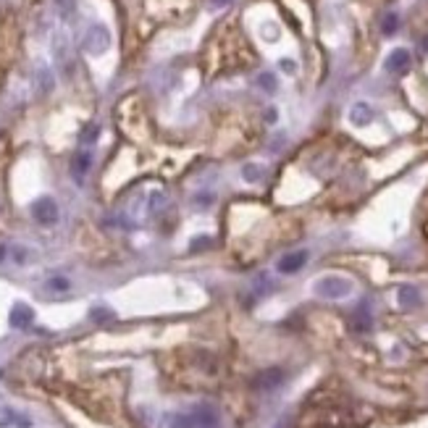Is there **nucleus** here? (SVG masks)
<instances>
[{
	"label": "nucleus",
	"mask_w": 428,
	"mask_h": 428,
	"mask_svg": "<svg viewBox=\"0 0 428 428\" xmlns=\"http://www.w3.org/2000/svg\"><path fill=\"white\" fill-rule=\"evenodd\" d=\"M85 50L92 55H100L106 53L108 48H110V34H108L106 27H100V24H95V27H90L85 34Z\"/></svg>",
	"instance_id": "obj_4"
},
{
	"label": "nucleus",
	"mask_w": 428,
	"mask_h": 428,
	"mask_svg": "<svg viewBox=\"0 0 428 428\" xmlns=\"http://www.w3.org/2000/svg\"><path fill=\"white\" fill-rule=\"evenodd\" d=\"M211 6L213 8H226V6H231V0H211Z\"/></svg>",
	"instance_id": "obj_20"
},
{
	"label": "nucleus",
	"mask_w": 428,
	"mask_h": 428,
	"mask_svg": "<svg viewBox=\"0 0 428 428\" xmlns=\"http://www.w3.org/2000/svg\"><path fill=\"white\" fill-rule=\"evenodd\" d=\"M281 381H284V373H281L278 368H271V371H263V373L257 376L252 384H255V389H260V392H271V389L281 386Z\"/></svg>",
	"instance_id": "obj_7"
},
{
	"label": "nucleus",
	"mask_w": 428,
	"mask_h": 428,
	"mask_svg": "<svg viewBox=\"0 0 428 428\" xmlns=\"http://www.w3.org/2000/svg\"><path fill=\"white\" fill-rule=\"evenodd\" d=\"M263 176V169H257V166H245V179H250V182H257Z\"/></svg>",
	"instance_id": "obj_16"
},
{
	"label": "nucleus",
	"mask_w": 428,
	"mask_h": 428,
	"mask_svg": "<svg viewBox=\"0 0 428 428\" xmlns=\"http://www.w3.org/2000/svg\"><path fill=\"white\" fill-rule=\"evenodd\" d=\"M90 166H92V155L90 152H79L71 163V173H74L76 179H85V173L90 171Z\"/></svg>",
	"instance_id": "obj_9"
},
{
	"label": "nucleus",
	"mask_w": 428,
	"mask_h": 428,
	"mask_svg": "<svg viewBox=\"0 0 428 428\" xmlns=\"http://www.w3.org/2000/svg\"><path fill=\"white\" fill-rule=\"evenodd\" d=\"M29 257L27 250L22 247H11V245H0V260H13V263H24Z\"/></svg>",
	"instance_id": "obj_10"
},
{
	"label": "nucleus",
	"mask_w": 428,
	"mask_h": 428,
	"mask_svg": "<svg viewBox=\"0 0 428 428\" xmlns=\"http://www.w3.org/2000/svg\"><path fill=\"white\" fill-rule=\"evenodd\" d=\"M97 134H100V129H97V127H90V129H87V131H85V145H92Z\"/></svg>",
	"instance_id": "obj_18"
},
{
	"label": "nucleus",
	"mask_w": 428,
	"mask_h": 428,
	"mask_svg": "<svg viewBox=\"0 0 428 428\" xmlns=\"http://www.w3.org/2000/svg\"><path fill=\"white\" fill-rule=\"evenodd\" d=\"M257 87H263L266 92H273V90H276V79H273V74H260V76H257Z\"/></svg>",
	"instance_id": "obj_15"
},
{
	"label": "nucleus",
	"mask_w": 428,
	"mask_h": 428,
	"mask_svg": "<svg viewBox=\"0 0 428 428\" xmlns=\"http://www.w3.org/2000/svg\"><path fill=\"white\" fill-rule=\"evenodd\" d=\"M418 302H420V294H418L413 287H402V290H399V305L413 308V305H418Z\"/></svg>",
	"instance_id": "obj_12"
},
{
	"label": "nucleus",
	"mask_w": 428,
	"mask_h": 428,
	"mask_svg": "<svg viewBox=\"0 0 428 428\" xmlns=\"http://www.w3.org/2000/svg\"><path fill=\"white\" fill-rule=\"evenodd\" d=\"M266 121H268V124H276V108H268Z\"/></svg>",
	"instance_id": "obj_21"
},
{
	"label": "nucleus",
	"mask_w": 428,
	"mask_h": 428,
	"mask_svg": "<svg viewBox=\"0 0 428 428\" xmlns=\"http://www.w3.org/2000/svg\"><path fill=\"white\" fill-rule=\"evenodd\" d=\"M410 64H413L410 50L397 48V50H392V55L386 58V71H392V74H405L407 69H410Z\"/></svg>",
	"instance_id": "obj_5"
},
{
	"label": "nucleus",
	"mask_w": 428,
	"mask_h": 428,
	"mask_svg": "<svg viewBox=\"0 0 428 428\" xmlns=\"http://www.w3.org/2000/svg\"><path fill=\"white\" fill-rule=\"evenodd\" d=\"M308 263V252L305 250H294L278 260V273H297L302 266Z\"/></svg>",
	"instance_id": "obj_6"
},
{
	"label": "nucleus",
	"mask_w": 428,
	"mask_h": 428,
	"mask_svg": "<svg viewBox=\"0 0 428 428\" xmlns=\"http://www.w3.org/2000/svg\"><path fill=\"white\" fill-rule=\"evenodd\" d=\"M171 428H218V413L213 407H194L173 418Z\"/></svg>",
	"instance_id": "obj_1"
},
{
	"label": "nucleus",
	"mask_w": 428,
	"mask_h": 428,
	"mask_svg": "<svg viewBox=\"0 0 428 428\" xmlns=\"http://www.w3.org/2000/svg\"><path fill=\"white\" fill-rule=\"evenodd\" d=\"M58 215H61V211H58V203H55L53 197H40V200L32 203V218L40 226L58 224Z\"/></svg>",
	"instance_id": "obj_3"
},
{
	"label": "nucleus",
	"mask_w": 428,
	"mask_h": 428,
	"mask_svg": "<svg viewBox=\"0 0 428 428\" xmlns=\"http://www.w3.org/2000/svg\"><path fill=\"white\" fill-rule=\"evenodd\" d=\"M29 323H32V311H29L27 305H16L11 311V326L24 329V326H29Z\"/></svg>",
	"instance_id": "obj_8"
},
{
	"label": "nucleus",
	"mask_w": 428,
	"mask_h": 428,
	"mask_svg": "<svg viewBox=\"0 0 428 428\" xmlns=\"http://www.w3.org/2000/svg\"><path fill=\"white\" fill-rule=\"evenodd\" d=\"M355 329L357 331H368L371 329V313H368V305H360V311L355 315Z\"/></svg>",
	"instance_id": "obj_13"
},
{
	"label": "nucleus",
	"mask_w": 428,
	"mask_h": 428,
	"mask_svg": "<svg viewBox=\"0 0 428 428\" xmlns=\"http://www.w3.org/2000/svg\"><path fill=\"white\" fill-rule=\"evenodd\" d=\"M350 118H352L357 127H365V124H368V121L373 118V110H371V106H365V103H357V106L352 108Z\"/></svg>",
	"instance_id": "obj_11"
},
{
	"label": "nucleus",
	"mask_w": 428,
	"mask_h": 428,
	"mask_svg": "<svg viewBox=\"0 0 428 428\" xmlns=\"http://www.w3.org/2000/svg\"><path fill=\"white\" fill-rule=\"evenodd\" d=\"M315 292L326 300H342L352 292V281L342 276H323L315 281Z\"/></svg>",
	"instance_id": "obj_2"
},
{
	"label": "nucleus",
	"mask_w": 428,
	"mask_h": 428,
	"mask_svg": "<svg viewBox=\"0 0 428 428\" xmlns=\"http://www.w3.org/2000/svg\"><path fill=\"white\" fill-rule=\"evenodd\" d=\"M48 287H50L53 292H66L69 290V281H66V278H50Z\"/></svg>",
	"instance_id": "obj_17"
},
{
	"label": "nucleus",
	"mask_w": 428,
	"mask_h": 428,
	"mask_svg": "<svg viewBox=\"0 0 428 428\" xmlns=\"http://www.w3.org/2000/svg\"><path fill=\"white\" fill-rule=\"evenodd\" d=\"M281 69H284V71H290V74H294V69H297V66H294V61H281Z\"/></svg>",
	"instance_id": "obj_19"
},
{
	"label": "nucleus",
	"mask_w": 428,
	"mask_h": 428,
	"mask_svg": "<svg viewBox=\"0 0 428 428\" xmlns=\"http://www.w3.org/2000/svg\"><path fill=\"white\" fill-rule=\"evenodd\" d=\"M397 27H399V16H397V13H386L384 22H381V32H384V34H394Z\"/></svg>",
	"instance_id": "obj_14"
}]
</instances>
